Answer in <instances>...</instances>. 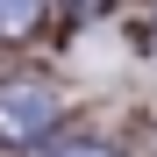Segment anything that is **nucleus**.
<instances>
[{
    "mask_svg": "<svg viewBox=\"0 0 157 157\" xmlns=\"http://www.w3.org/2000/svg\"><path fill=\"white\" fill-rule=\"evenodd\" d=\"M50 121H57V93L50 86H0V143L7 150H29Z\"/></svg>",
    "mask_w": 157,
    "mask_h": 157,
    "instance_id": "f257e3e1",
    "label": "nucleus"
},
{
    "mask_svg": "<svg viewBox=\"0 0 157 157\" xmlns=\"http://www.w3.org/2000/svg\"><path fill=\"white\" fill-rule=\"evenodd\" d=\"M36 7H43V0H0V36H29Z\"/></svg>",
    "mask_w": 157,
    "mask_h": 157,
    "instance_id": "f03ea898",
    "label": "nucleus"
},
{
    "mask_svg": "<svg viewBox=\"0 0 157 157\" xmlns=\"http://www.w3.org/2000/svg\"><path fill=\"white\" fill-rule=\"evenodd\" d=\"M57 157H114V150H107V143H64Z\"/></svg>",
    "mask_w": 157,
    "mask_h": 157,
    "instance_id": "7ed1b4c3",
    "label": "nucleus"
}]
</instances>
